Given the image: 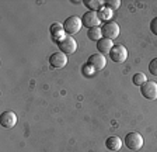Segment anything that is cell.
I'll return each instance as SVG.
<instances>
[{"label":"cell","instance_id":"8fae6325","mask_svg":"<svg viewBox=\"0 0 157 152\" xmlns=\"http://www.w3.org/2000/svg\"><path fill=\"white\" fill-rule=\"evenodd\" d=\"M105 146H107L108 151L118 152L119 149L122 148V141H121V138H119V137H117V135L108 137L107 141H105Z\"/></svg>","mask_w":157,"mask_h":152},{"label":"cell","instance_id":"30bf717a","mask_svg":"<svg viewBox=\"0 0 157 152\" xmlns=\"http://www.w3.org/2000/svg\"><path fill=\"white\" fill-rule=\"evenodd\" d=\"M49 63H51V66H52V68L60 69V68H63V66L67 63V56H66V54L60 52V51L53 52L52 55L49 56Z\"/></svg>","mask_w":157,"mask_h":152},{"label":"cell","instance_id":"5bb4252c","mask_svg":"<svg viewBox=\"0 0 157 152\" xmlns=\"http://www.w3.org/2000/svg\"><path fill=\"white\" fill-rule=\"evenodd\" d=\"M83 4L88 9V11H97L98 9H101L102 2H98V0H83Z\"/></svg>","mask_w":157,"mask_h":152},{"label":"cell","instance_id":"ba28073f","mask_svg":"<svg viewBox=\"0 0 157 152\" xmlns=\"http://www.w3.org/2000/svg\"><path fill=\"white\" fill-rule=\"evenodd\" d=\"M100 23H101V18H100L97 11H87L82 16V24L84 27H87L88 30L93 28V27H98Z\"/></svg>","mask_w":157,"mask_h":152},{"label":"cell","instance_id":"9c48e42d","mask_svg":"<svg viewBox=\"0 0 157 152\" xmlns=\"http://www.w3.org/2000/svg\"><path fill=\"white\" fill-rule=\"evenodd\" d=\"M0 124L7 130H11L17 124V116L13 111H3L0 114Z\"/></svg>","mask_w":157,"mask_h":152},{"label":"cell","instance_id":"277c9868","mask_svg":"<svg viewBox=\"0 0 157 152\" xmlns=\"http://www.w3.org/2000/svg\"><path fill=\"white\" fill-rule=\"evenodd\" d=\"M109 58L117 63H124L128 59V50L121 44H117L109 51Z\"/></svg>","mask_w":157,"mask_h":152},{"label":"cell","instance_id":"ac0fdd59","mask_svg":"<svg viewBox=\"0 0 157 152\" xmlns=\"http://www.w3.org/2000/svg\"><path fill=\"white\" fill-rule=\"evenodd\" d=\"M149 72L153 76H157V58L150 61V63H149Z\"/></svg>","mask_w":157,"mask_h":152},{"label":"cell","instance_id":"9a60e30c","mask_svg":"<svg viewBox=\"0 0 157 152\" xmlns=\"http://www.w3.org/2000/svg\"><path fill=\"white\" fill-rule=\"evenodd\" d=\"M132 82H133L135 86H142V85H144V83L147 82V78L144 73L142 72H137L133 75V78H132Z\"/></svg>","mask_w":157,"mask_h":152},{"label":"cell","instance_id":"e0dca14e","mask_svg":"<svg viewBox=\"0 0 157 152\" xmlns=\"http://www.w3.org/2000/svg\"><path fill=\"white\" fill-rule=\"evenodd\" d=\"M104 4L107 9H109V10H118L119 6H121V2H119V0H107Z\"/></svg>","mask_w":157,"mask_h":152},{"label":"cell","instance_id":"7c38bea8","mask_svg":"<svg viewBox=\"0 0 157 152\" xmlns=\"http://www.w3.org/2000/svg\"><path fill=\"white\" fill-rule=\"evenodd\" d=\"M112 46H114V42L111 40H108V38H104L102 37L101 40L97 41V51L100 54H109V51L112 50Z\"/></svg>","mask_w":157,"mask_h":152},{"label":"cell","instance_id":"7a4b0ae2","mask_svg":"<svg viewBox=\"0 0 157 152\" xmlns=\"http://www.w3.org/2000/svg\"><path fill=\"white\" fill-rule=\"evenodd\" d=\"M82 18L77 16H70L67 17L63 23V30H65L66 34L69 35H73V34H77L78 31L82 30Z\"/></svg>","mask_w":157,"mask_h":152},{"label":"cell","instance_id":"d6986e66","mask_svg":"<svg viewBox=\"0 0 157 152\" xmlns=\"http://www.w3.org/2000/svg\"><path fill=\"white\" fill-rule=\"evenodd\" d=\"M150 31L154 35H157V17H154L153 20L150 21Z\"/></svg>","mask_w":157,"mask_h":152},{"label":"cell","instance_id":"2e32d148","mask_svg":"<svg viewBox=\"0 0 157 152\" xmlns=\"http://www.w3.org/2000/svg\"><path fill=\"white\" fill-rule=\"evenodd\" d=\"M63 30V26H60L59 23H53L52 26H51V34H52L53 38H56V37H60V34H62Z\"/></svg>","mask_w":157,"mask_h":152},{"label":"cell","instance_id":"4fadbf2b","mask_svg":"<svg viewBox=\"0 0 157 152\" xmlns=\"http://www.w3.org/2000/svg\"><path fill=\"white\" fill-rule=\"evenodd\" d=\"M87 37L90 38L91 41H98L102 38V31H101V27H93L90 30L87 31Z\"/></svg>","mask_w":157,"mask_h":152},{"label":"cell","instance_id":"6da1fadb","mask_svg":"<svg viewBox=\"0 0 157 152\" xmlns=\"http://www.w3.org/2000/svg\"><path fill=\"white\" fill-rule=\"evenodd\" d=\"M58 46H59V51L66 55H72L77 51V42L73 37L67 35V37H62L60 40L58 41Z\"/></svg>","mask_w":157,"mask_h":152},{"label":"cell","instance_id":"3957f363","mask_svg":"<svg viewBox=\"0 0 157 152\" xmlns=\"http://www.w3.org/2000/svg\"><path fill=\"white\" fill-rule=\"evenodd\" d=\"M125 145L131 151H139L143 146V137L139 132H129L125 135Z\"/></svg>","mask_w":157,"mask_h":152},{"label":"cell","instance_id":"8992f818","mask_svg":"<svg viewBox=\"0 0 157 152\" xmlns=\"http://www.w3.org/2000/svg\"><path fill=\"white\" fill-rule=\"evenodd\" d=\"M102 31V37L108 38V40H115L119 35V26H118L115 21H107L104 26L101 27Z\"/></svg>","mask_w":157,"mask_h":152},{"label":"cell","instance_id":"52a82bcc","mask_svg":"<svg viewBox=\"0 0 157 152\" xmlns=\"http://www.w3.org/2000/svg\"><path fill=\"white\" fill-rule=\"evenodd\" d=\"M142 96L147 100H156L157 99V83L153 80H147L144 85L140 86Z\"/></svg>","mask_w":157,"mask_h":152},{"label":"cell","instance_id":"5b68a950","mask_svg":"<svg viewBox=\"0 0 157 152\" xmlns=\"http://www.w3.org/2000/svg\"><path fill=\"white\" fill-rule=\"evenodd\" d=\"M105 63H107V59H105V56L100 52L90 55L87 59V65L90 66L93 70H95V72H100V70L104 69Z\"/></svg>","mask_w":157,"mask_h":152}]
</instances>
